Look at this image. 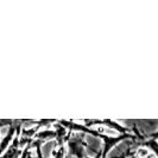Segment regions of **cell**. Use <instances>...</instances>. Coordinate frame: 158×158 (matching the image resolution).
Here are the masks:
<instances>
[{
    "label": "cell",
    "mask_w": 158,
    "mask_h": 158,
    "mask_svg": "<svg viewBox=\"0 0 158 158\" xmlns=\"http://www.w3.org/2000/svg\"><path fill=\"white\" fill-rule=\"evenodd\" d=\"M16 132H17V120H15V124L12 126L8 127L6 135L2 137V139H0V156L7 150V148L11 145V143H12L15 135H16Z\"/></svg>",
    "instance_id": "5"
},
{
    "label": "cell",
    "mask_w": 158,
    "mask_h": 158,
    "mask_svg": "<svg viewBox=\"0 0 158 158\" xmlns=\"http://www.w3.org/2000/svg\"><path fill=\"white\" fill-rule=\"evenodd\" d=\"M55 137H56L55 131L52 128H42V130H40L35 135L33 139H38L40 142L45 143V142H49V140H54Z\"/></svg>",
    "instance_id": "6"
},
{
    "label": "cell",
    "mask_w": 158,
    "mask_h": 158,
    "mask_svg": "<svg viewBox=\"0 0 158 158\" xmlns=\"http://www.w3.org/2000/svg\"><path fill=\"white\" fill-rule=\"evenodd\" d=\"M15 124V120L13 119H0V131L5 127H10Z\"/></svg>",
    "instance_id": "8"
},
{
    "label": "cell",
    "mask_w": 158,
    "mask_h": 158,
    "mask_svg": "<svg viewBox=\"0 0 158 158\" xmlns=\"http://www.w3.org/2000/svg\"><path fill=\"white\" fill-rule=\"evenodd\" d=\"M19 158H31V148L30 145H26L22 150V155Z\"/></svg>",
    "instance_id": "9"
},
{
    "label": "cell",
    "mask_w": 158,
    "mask_h": 158,
    "mask_svg": "<svg viewBox=\"0 0 158 158\" xmlns=\"http://www.w3.org/2000/svg\"><path fill=\"white\" fill-rule=\"evenodd\" d=\"M0 137H1V132H0Z\"/></svg>",
    "instance_id": "11"
},
{
    "label": "cell",
    "mask_w": 158,
    "mask_h": 158,
    "mask_svg": "<svg viewBox=\"0 0 158 158\" xmlns=\"http://www.w3.org/2000/svg\"><path fill=\"white\" fill-rule=\"evenodd\" d=\"M92 137L95 138H99V139H102L103 140V146L102 150L100 151V158H107L110 152H111L118 144L125 142V140H135V137L132 133H125V135H103L101 132H99L98 130H95V133Z\"/></svg>",
    "instance_id": "1"
},
{
    "label": "cell",
    "mask_w": 158,
    "mask_h": 158,
    "mask_svg": "<svg viewBox=\"0 0 158 158\" xmlns=\"http://www.w3.org/2000/svg\"><path fill=\"white\" fill-rule=\"evenodd\" d=\"M52 130L55 131V140H56V146L57 148H61V146H64V144L67 143V140L69 139V137L71 135L73 132L68 131L65 127H63L62 125H60L56 120V123L52 125Z\"/></svg>",
    "instance_id": "4"
},
{
    "label": "cell",
    "mask_w": 158,
    "mask_h": 158,
    "mask_svg": "<svg viewBox=\"0 0 158 158\" xmlns=\"http://www.w3.org/2000/svg\"><path fill=\"white\" fill-rule=\"evenodd\" d=\"M83 125L86 127L92 128V126H101L106 127L108 130H113L114 132H118L120 135H125V133H131L130 127H126L121 124H119L118 121L112 120V119H83Z\"/></svg>",
    "instance_id": "3"
},
{
    "label": "cell",
    "mask_w": 158,
    "mask_h": 158,
    "mask_svg": "<svg viewBox=\"0 0 158 158\" xmlns=\"http://www.w3.org/2000/svg\"><path fill=\"white\" fill-rule=\"evenodd\" d=\"M67 156V149H65V145L61 146V148H57L55 150H52V156L51 158H65Z\"/></svg>",
    "instance_id": "7"
},
{
    "label": "cell",
    "mask_w": 158,
    "mask_h": 158,
    "mask_svg": "<svg viewBox=\"0 0 158 158\" xmlns=\"http://www.w3.org/2000/svg\"><path fill=\"white\" fill-rule=\"evenodd\" d=\"M86 135L82 133H71L69 139L67 140V155L71 158H85L87 156L86 149H89L88 143L85 140Z\"/></svg>",
    "instance_id": "2"
},
{
    "label": "cell",
    "mask_w": 158,
    "mask_h": 158,
    "mask_svg": "<svg viewBox=\"0 0 158 158\" xmlns=\"http://www.w3.org/2000/svg\"><path fill=\"white\" fill-rule=\"evenodd\" d=\"M85 158H92V157H90V156H88V155H87V156H86Z\"/></svg>",
    "instance_id": "10"
}]
</instances>
